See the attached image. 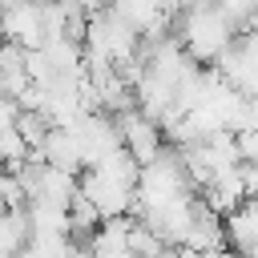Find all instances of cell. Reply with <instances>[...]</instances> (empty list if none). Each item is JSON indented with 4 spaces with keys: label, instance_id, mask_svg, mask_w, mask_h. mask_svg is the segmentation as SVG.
Wrapping results in <instances>:
<instances>
[{
    "label": "cell",
    "instance_id": "cell-14",
    "mask_svg": "<svg viewBox=\"0 0 258 258\" xmlns=\"http://www.w3.org/2000/svg\"><path fill=\"white\" fill-rule=\"evenodd\" d=\"M93 258H137L133 250H93Z\"/></svg>",
    "mask_w": 258,
    "mask_h": 258
},
{
    "label": "cell",
    "instance_id": "cell-11",
    "mask_svg": "<svg viewBox=\"0 0 258 258\" xmlns=\"http://www.w3.org/2000/svg\"><path fill=\"white\" fill-rule=\"evenodd\" d=\"M242 181H246V194L258 198V161H242Z\"/></svg>",
    "mask_w": 258,
    "mask_h": 258
},
{
    "label": "cell",
    "instance_id": "cell-9",
    "mask_svg": "<svg viewBox=\"0 0 258 258\" xmlns=\"http://www.w3.org/2000/svg\"><path fill=\"white\" fill-rule=\"evenodd\" d=\"M218 4L226 8V16H230L242 32L250 28V16H254V8H258V0H218Z\"/></svg>",
    "mask_w": 258,
    "mask_h": 258
},
{
    "label": "cell",
    "instance_id": "cell-13",
    "mask_svg": "<svg viewBox=\"0 0 258 258\" xmlns=\"http://www.w3.org/2000/svg\"><path fill=\"white\" fill-rule=\"evenodd\" d=\"M81 4H85V12L93 16V12H105V8H113L117 0H81Z\"/></svg>",
    "mask_w": 258,
    "mask_h": 258
},
{
    "label": "cell",
    "instance_id": "cell-7",
    "mask_svg": "<svg viewBox=\"0 0 258 258\" xmlns=\"http://www.w3.org/2000/svg\"><path fill=\"white\" fill-rule=\"evenodd\" d=\"M32 242V214L28 206H8L4 222H0V254L4 258H20Z\"/></svg>",
    "mask_w": 258,
    "mask_h": 258
},
{
    "label": "cell",
    "instance_id": "cell-8",
    "mask_svg": "<svg viewBox=\"0 0 258 258\" xmlns=\"http://www.w3.org/2000/svg\"><path fill=\"white\" fill-rule=\"evenodd\" d=\"M28 214H32V234H69V238H73V214H69L64 206L32 202Z\"/></svg>",
    "mask_w": 258,
    "mask_h": 258
},
{
    "label": "cell",
    "instance_id": "cell-12",
    "mask_svg": "<svg viewBox=\"0 0 258 258\" xmlns=\"http://www.w3.org/2000/svg\"><path fill=\"white\" fill-rule=\"evenodd\" d=\"M238 141H242V157H246V161H258V129L242 133Z\"/></svg>",
    "mask_w": 258,
    "mask_h": 258
},
{
    "label": "cell",
    "instance_id": "cell-6",
    "mask_svg": "<svg viewBox=\"0 0 258 258\" xmlns=\"http://www.w3.org/2000/svg\"><path fill=\"white\" fill-rule=\"evenodd\" d=\"M40 161H48V165H56V169H69V173H81L85 169V153H81V141H77V133L69 129V125H52L48 129V137H44V145L40 149H32Z\"/></svg>",
    "mask_w": 258,
    "mask_h": 258
},
{
    "label": "cell",
    "instance_id": "cell-1",
    "mask_svg": "<svg viewBox=\"0 0 258 258\" xmlns=\"http://www.w3.org/2000/svg\"><path fill=\"white\" fill-rule=\"evenodd\" d=\"M242 36V28L226 16V8L218 0H194L181 16H177V40L185 44V52L198 64H218L222 52Z\"/></svg>",
    "mask_w": 258,
    "mask_h": 258
},
{
    "label": "cell",
    "instance_id": "cell-15",
    "mask_svg": "<svg viewBox=\"0 0 258 258\" xmlns=\"http://www.w3.org/2000/svg\"><path fill=\"white\" fill-rule=\"evenodd\" d=\"M157 258H181V250H177V246H165V250H161Z\"/></svg>",
    "mask_w": 258,
    "mask_h": 258
},
{
    "label": "cell",
    "instance_id": "cell-5",
    "mask_svg": "<svg viewBox=\"0 0 258 258\" xmlns=\"http://www.w3.org/2000/svg\"><path fill=\"white\" fill-rule=\"evenodd\" d=\"M4 32L8 40H16L20 48H44L48 32H44V4L40 0H20V4H4Z\"/></svg>",
    "mask_w": 258,
    "mask_h": 258
},
{
    "label": "cell",
    "instance_id": "cell-2",
    "mask_svg": "<svg viewBox=\"0 0 258 258\" xmlns=\"http://www.w3.org/2000/svg\"><path fill=\"white\" fill-rule=\"evenodd\" d=\"M81 194L101 210V218H129L133 214V202H137V189L109 177L105 169H81Z\"/></svg>",
    "mask_w": 258,
    "mask_h": 258
},
{
    "label": "cell",
    "instance_id": "cell-10",
    "mask_svg": "<svg viewBox=\"0 0 258 258\" xmlns=\"http://www.w3.org/2000/svg\"><path fill=\"white\" fill-rule=\"evenodd\" d=\"M0 189H4V202H8V206H28V189L20 185V177H16L12 169L4 173V181H0Z\"/></svg>",
    "mask_w": 258,
    "mask_h": 258
},
{
    "label": "cell",
    "instance_id": "cell-3",
    "mask_svg": "<svg viewBox=\"0 0 258 258\" xmlns=\"http://www.w3.org/2000/svg\"><path fill=\"white\" fill-rule=\"evenodd\" d=\"M214 69L226 77V85L242 89L246 97H258V32L246 28V32L222 52V60H218Z\"/></svg>",
    "mask_w": 258,
    "mask_h": 258
},
{
    "label": "cell",
    "instance_id": "cell-4",
    "mask_svg": "<svg viewBox=\"0 0 258 258\" xmlns=\"http://www.w3.org/2000/svg\"><path fill=\"white\" fill-rule=\"evenodd\" d=\"M117 125H121V137H125V149L141 161V165H149V161H157L169 145V133L153 121V117H145L141 109H129V113H121L117 117Z\"/></svg>",
    "mask_w": 258,
    "mask_h": 258
}]
</instances>
